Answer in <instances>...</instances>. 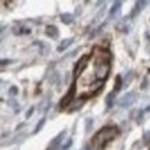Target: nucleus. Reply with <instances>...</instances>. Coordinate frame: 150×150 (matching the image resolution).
<instances>
[{
  "mask_svg": "<svg viewBox=\"0 0 150 150\" xmlns=\"http://www.w3.org/2000/svg\"><path fill=\"white\" fill-rule=\"evenodd\" d=\"M96 54V61H95V75L97 81H104L108 78L110 72V61H111V54L106 49L96 47L95 49Z\"/></svg>",
  "mask_w": 150,
  "mask_h": 150,
  "instance_id": "1",
  "label": "nucleus"
},
{
  "mask_svg": "<svg viewBox=\"0 0 150 150\" xmlns=\"http://www.w3.org/2000/svg\"><path fill=\"white\" fill-rule=\"evenodd\" d=\"M117 135H118L117 127H103V128H100L96 134L92 136V145L95 146L96 149L102 150L114 138H117Z\"/></svg>",
  "mask_w": 150,
  "mask_h": 150,
  "instance_id": "2",
  "label": "nucleus"
},
{
  "mask_svg": "<svg viewBox=\"0 0 150 150\" xmlns=\"http://www.w3.org/2000/svg\"><path fill=\"white\" fill-rule=\"evenodd\" d=\"M75 95H76V85H75V82H72L71 86L68 88V91L65 92V95L63 96V99L60 100L59 107L61 108V110H64V108H67L68 106H71V104L75 102V99H76Z\"/></svg>",
  "mask_w": 150,
  "mask_h": 150,
  "instance_id": "3",
  "label": "nucleus"
},
{
  "mask_svg": "<svg viewBox=\"0 0 150 150\" xmlns=\"http://www.w3.org/2000/svg\"><path fill=\"white\" fill-rule=\"evenodd\" d=\"M89 59H91V56H89V54H83V56H81L79 60L75 63V65H74V81L78 79V78L81 76V74L85 71Z\"/></svg>",
  "mask_w": 150,
  "mask_h": 150,
  "instance_id": "4",
  "label": "nucleus"
},
{
  "mask_svg": "<svg viewBox=\"0 0 150 150\" xmlns=\"http://www.w3.org/2000/svg\"><path fill=\"white\" fill-rule=\"evenodd\" d=\"M136 100V96H135L134 92H128V93H125L124 96H121L118 99V106H121V107H129V106H132Z\"/></svg>",
  "mask_w": 150,
  "mask_h": 150,
  "instance_id": "5",
  "label": "nucleus"
},
{
  "mask_svg": "<svg viewBox=\"0 0 150 150\" xmlns=\"http://www.w3.org/2000/svg\"><path fill=\"white\" fill-rule=\"evenodd\" d=\"M65 135H67V132L65 131H63V132H60L57 136H54L53 139H52V142H50V145L47 146V149L46 150H57V149H61V146H63V142H64V138Z\"/></svg>",
  "mask_w": 150,
  "mask_h": 150,
  "instance_id": "6",
  "label": "nucleus"
},
{
  "mask_svg": "<svg viewBox=\"0 0 150 150\" xmlns=\"http://www.w3.org/2000/svg\"><path fill=\"white\" fill-rule=\"evenodd\" d=\"M129 18L131 17H124L121 18L120 21L115 24V29H117L118 32H122V33H129L131 32V22H129Z\"/></svg>",
  "mask_w": 150,
  "mask_h": 150,
  "instance_id": "7",
  "label": "nucleus"
},
{
  "mask_svg": "<svg viewBox=\"0 0 150 150\" xmlns=\"http://www.w3.org/2000/svg\"><path fill=\"white\" fill-rule=\"evenodd\" d=\"M72 43H74V38H67V39H63V40L60 42V45L57 46V52H59V53H63L64 50H67V49L70 47Z\"/></svg>",
  "mask_w": 150,
  "mask_h": 150,
  "instance_id": "8",
  "label": "nucleus"
},
{
  "mask_svg": "<svg viewBox=\"0 0 150 150\" xmlns=\"http://www.w3.org/2000/svg\"><path fill=\"white\" fill-rule=\"evenodd\" d=\"M88 100V96L83 95V97H79V99H75V102L72 103V108L68 110V112H74V111H78L82 106H83V103Z\"/></svg>",
  "mask_w": 150,
  "mask_h": 150,
  "instance_id": "9",
  "label": "nucleus"
},
{
  "mask_svg": "<svg viewBox=\"0 0 150 150\" xmlns=\"http://www.w3.org/2000/svg\"><path fill=\"white\" fill-rule=\"evenodd\" d=\"M45 33H46L47 38H52V39H57L59 38V29L54 25H47L46 29H45Z\"/></svg>",
  "mask_w": 150,
  "mask_h": 150,
  "instance_id": "10",
  "label": "nucleus"
},
{
  "mask_svg": "<svg viewBox=\"0 0 150 150\" xmlns=\"http://www.w3.org/2000/svg\"><path fill=\"white\" fill-rule=\"evenodd\" d=\"M60 21L65 24V25H70L74 22V16L71 14V13H63L61 16H60Z\"/></svg>",
  "mask_w": 150,
  "mask_h": 150,
  "instance_id": "11",
  "label": "nucleus"
},
{
  "mask_svg": "<svg viewBox=\"0 0 150 150\" xmlns=\"http://www.w3.org/2000/svg\"><path fill=\"white\" fill-rule=\"evenodd\" d=\"M146 4H147V1H145V0H142V1H136V3H135V10L132 11V14H131V18H134V17L136 16V14H138L140 10H143Z\"/></svg>",
  "mask_w": 150,
  "mask_h": 150,
  "instance_id": "12",
  "label": "nucleus"
},
{
  "mask_svg": "<svg viewBox=\"0 0 150 150\" xmlns=\"http://www.w3.org/2000/svg\"><path fill=\"white\" fill-rule=\"evenodd\" d=\"M114 100H115V92L112 91V92H110V93L107 95V97H106V107H107V110L112 108V106H114Z\"/></svg>",
  "mask_w": 150,
  "mask_h": 150,
  "instance_id": "13",
  "label": "nucleus"
},
{
  "mask_svg": "<svg viewBox=\"0 0 150 150\" xmlns=\"http://www.w3.org/2000/svg\"><path fill=\"white\" fill-rule=\"evenodd\" d=\"M121 6H122V1H114V3H112V7L110 8V11H108V17L112 18V17L115 16V13L121 8Z\"/></svg>",
  "mask_w": 150,
  "mask_h": 150,
  "instance_id": "14",
  "label": "nucleus"
},
{
  "mask_svg": "<svg viewBox=\"0 0 150 150\" xmlns=\"http://www.w3.org/2000/svg\"><path fill=\"white\" fill-rule=\"evenodd\" d=\"M45 124H46V117H42L40 118V121L36 124V127H35V129L32 131V135H36V134H39L40 131H42V128L45 127Z\"/></svg>",
  "mask_w": 150,
  "mask_h": 150,
  "instance_id": "15",
  "label": "nucleus"
},
{
  "mask_svg": "<svg viewBox=\"0 0 150 150\" xmlns=\"http://www.w3.org/2000/svg\"><path fill=\"white\" fill-rule=\"evenodd\" d=\"M122 89V78L120 76V75H117L115 76V81H114V92L117 93V92H120Z\"/></svg>",
  "mask_w": 150,
  "mask_h": 150,
  "instance_id": "16",
  "label": "nucleus"
},
{
  "mask_svg": "<svg viewBox=\"0 0 150 150\" xmlns=\"http://www.w3.org/2000/svg\"><path fill=\"white\" fill-rule=\"evenodd\" d=\"M103 81H96V82H93V83H91V86H89V89H91V92H96V91H100L103 88Z\"/></svg>",
  "mask_w": 150,
  "mask_h": 150,
  "instance_id": "17",
  "label": "nucleus"
},
{
  "mask_svg": "<svg viewBox=\"0 0 150 150\" xmlns=\"http://www.w3.org/2000/svg\"><path fill=\"white\" fill-rule=\"evenodd\" d=\"M24 138H25V134H20L18 136H16V138H13L10 143H3V146H6V145H13V143H17V140L20 142V140L24 139Z\"/></svg>",
  "mask_w": 150,
  "mask_h": 150,
  "instance_id": "18",
  "label": "nucleus"
},
{
  "mask_svg": "<svg viewBox=\"0 0 150 150\" xmlns=\"http://www.w3.org/2000/svg\"><path fill=\"white\" fill-rule=\"evenodd\" d=\"M72 145V139H71V138H68V139L65 140V143L63 146H61V150H68L70 149V146Z\"/></svg>",
  "mask_w": 150,
  "mask_h": 150,
  "instance_id": "19",
  "label": "nucleus"
},
{
  "mask_svg": "<svg viewBox=\"0 0 150 150\" xmlns=\"http://www.w3.org/2000/svg\"><path fill=\"white\" fill-rule=\"evenodd\" d=\"M8 95H10V96H16V95H18V88L11 86L10 89H8Z\"/></svg>",
  "mask_w": 150,
  "mask_h": 150,
  "instance_id": "20",
  "label": "nucleus"
},
{
  "mask_svg": "<svg viewBox=\"0 0 150 150\" xmlns=\"http://www.w3.org/2000/svg\"><path fill=\"white\" fill-rule=\"evenodd\" d=\"M33 111H35V108H33V107H31V108H29V110H28V111H27V114H25V117H27V118H29V117H31V115H32V114H33Z\"/></svg>",
  "mask_w": 150,
  "mask_h": 150,
  "instance_id": "21",
  "label": "nucleus"
},
{
  "mask_svg": "<svg viewBox=\"0 0 150 150\" xmlns=\"http://www.w3.org/2000/svg\"><path fill=\"white\" fill-rule=\"evenodd\" d=\"M6 64H11V60L10 59H8V60H6V59L1 60V67H4Z\"/></svg>",
  "mask_w": 150,
  "mask_h": 150,
  "instance_id": "22",
  "label": "nucleus"
},
{
  "mask_svg": "<svg viewBox=\"0 0 150 150\" xmlns=\"http://www.w3.org/2000/svg\"><path fill=\"white\" fill-rule=\"evenodd\" d=\"M86 122H88V125H86V131H91V125H92V120H91V118H88V121H86Z\"/></svg>",
  "mask_w": 150,
  "mask_h": 150,
  "instance_id": "23",
  "label": "nucleus"
},
{
  "mask_svg": "<svg viewBox=\"0 0 150 150\" xmlns=\"http://www.w3.org/2000/svg\"><path fill=\"white\" fill-rule=\"evenodd\" d=\"M83 150H92V147L88 145V146H85V147H83Z\"/></svg>",
  "mask_w": 150,
  "mask_h": 150,
  "instance_id": "24",
  "label": "nucleus"
},
{
  "mask_svg": "<svg viewBox=\"0 0 150 150\" xmlns=\"http://www.w3.org/2000/svg\"><path fill=\"white\" fill-rule=\"evenodd\" d=\"M145 111H146V112H149V111H150V106H147V108H146Z\"/></svg>",
  "mask_w": 150,
  "mask_h": 150,
  "instance_id": "25",
  "label": "nucleus"
}]
</instances>
